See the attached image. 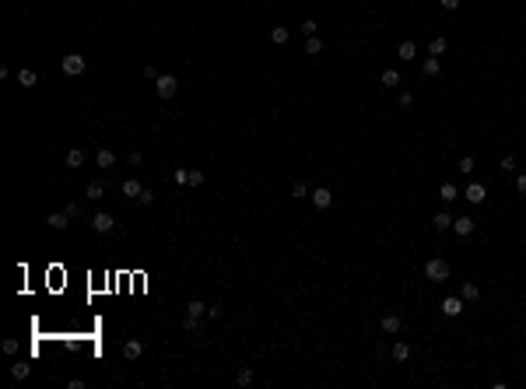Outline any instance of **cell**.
I'll use <instances>...</instances> for the list:
<instances>
[{"label":"cell","instance_id":"1","mask_svg":"<svg viewBox=\"0 0 526 389\" xmlns=\"http://www.w3.org/2000/svg\"><path fill=\"white\" fill-rule=\"evenodd\" d=\"M425 277L428 281H435V284H442V281H449V263L442 259V256H435V259H428L425 263Z\"/></svg>","mask_w":526,"mask_h":389},{"label":"cell","instance_id":"2","mask_svg":"<svg viewBox=\"0 0 526 389\" xmlns=\"http://www.w3.org/2000/svg\"><path fill=\"white\" fill-rule=\"evenodd\" d=\"M154 91H158V98H172L179 91V77L176 74H158L154 77Z\"/></svg>","mask_w":526,"mask_h":389},{"label":"cell","instance_id":"3","mask_svg":"<svg viewBox=\"0 0 526 389\" xmlns=\"http://www.w3.org/2000/svg\"><path fill=\"white\" fill-rule=\"evenodd\" d=\"M60 67H63V74H67V77H81V74H85V67H88V60L81 56V53H67Z\"/></svg>","mask_w":526,"mask_h":389},{"label":"cell","instance_id":"4","mask_svg":"<svg viewBox=\"0 0 526 389\" xmlns=\"http://www.w3.org/2000/svg\"><path fill=\"white\" fill-rule=\"evenodd\" d=\"M442 316H449V319L463 316V298H460V295H449V298H442Z\"/></svg>","mask_w":526,"mask_h":389},{"label":"cell","instance_id":"5","mask_svg":"<svg viewBox=\"0 0 526 389\" xmlns=\"http://www.w3.org/2000/svg\"><path fill=\"white\" fill-rule=\"evenodd\" d=\"M463 200H470L474 207L484 204V200H488V189H484V182H470V186L463 189Z\"/></svg>","mask_w":526,"mask_h":389},{"label":"cell","instance_id":"6","mask_svg":"<svg viewBox=\"0 0 526 389\" xmlns=\"http://www.w3.org/2000/svg\"><path fill=\"white\" fill-rule=\"evenodd\" d=\"M309 200H312V207H319V211H327V207L334 204V197H330V189H327V186L312 189V193H309Z\"/></svg>","mask_w":526,"mask_h":389},{"label":"cell","instance_id":"7","mask_svg":"<svg viewBox=\"0 0 526 389\" xmlns=\"http://www.w3.org/2000/svg\"><path fill=\"white\" fill-rule=\"evenodd\" d=\"M474 228H477V224H474L470 217H453V231H456L460 239H470V235H474Z\"/></svg>","mask_w":526,"mask_h":389},{"label":"cell","instance_id":"8","mask_svg":"<svg viewBox=\"0 0 526 389\" xmlns=\"http://www.w3.org/2000/svg\"><path fill=\"white\" fill-rule=\"evenodd\" d=\"M92 228L98 231V235H105V231L116 228V221H112V214H95V217H92Z\"/></svg>","mask_w":526,"mask_h":389},{"label":"cell","instance_id":"9","mask_svg":"<svg viewBox=\"0 0 526 389\" xmlns=\"http://www.w3.org/2000/svg\"><path fill=\"white\" fill-rule=\"evenodd\" d=\"M379 326H383V333H400V326H403V319H400L396 312H386V316L379 319Z\"/></svg>","mask_w":526,"mask_h":389},{"label":"cell","instance_id":"10","mask_svg":"<svg viewBox=\"0 0 526 389\" xmlns=\"http://www.w3.org/2000/svg\"><path fill=\"white\" fill-rule=\"evenodd\" d=\"M460 298H463L467 305H474V302H480V288H477L474 281H467V284L460 288Z\"/></svg>","mask_w":526,"mask_h":389},{"label":"cell","instance_id":"11","mask_svg":"<svg viewBox=\"0 0 526 389\" xmlns=\"http://www.w3.org/2000/svg\"><path fill=\"white\" fill-rule=\"evenodd\" d=\"M141 354H144V344H141V340H127V344H123V358H127V361H137Z\"/></svg>","mask_w":526,"mask_h":389},{"label":"cell","instance_id":"12","mask_svg":"<svg viewBox=\"0 0 526 389\" xmlns=\"http://www.w3.org/2000/svg\"><path fill=\"white\" fill-rule=\"evenodd\" d=\"M421 74H425V77H438V74H442V60H438V56H428V60L421 63Z\"/></svg>","mask_w":526,"mask_h":389},{"label":"cell","instance_id":"13","mask_svg":"<svg viewBox=\"0 0 526 389\" xmlns=\"http://www.w3.org/2000/svg\"><path fill=\"white\" fill-rule=\"evenodd\" d=\"M119 189H123V197H130V200H137L141 193H144V186H141L137 179H123V186H119Z\"/></svg>","mask_w":526,"mask_h":389},{"label":"cell","instance_id":"14","mask_svg":"<svg viewBox=\"0 0 526 389\" xmlns=\"http://www.w3.org/2000/svg\"><path fill=\"white\" fill-rule=\"evenodd\" d=\"M396 56H400V60H414V56H418V46L411 43V39H403V43L396 46Z\"/></svg>","mask_w":526,"mask_h":389},{"label":"cell","instance_id":"15","mask_svg":"<svg viewBox=\"0 0 526 389\" xmlns=\"http://www.w3.org/2000/svg\"><path fill=\"white\" fill-rule=\"evenodd\" d=\"M95 162H98V169H112V165H116V154H112L109 147H98V154H95Z\"/></svg>","mask_w":526,"mask_h":389},{"label":"cell","instance_id":"16","mask_svg":"<svg viewBox=\"0 0 526 389\" xmlns=\"http://www.w3.org/2000/svg\"><path fill=\"white\" fill-rule=\"evenodd\" d=\"M431 224H435V231H449V228H453V214H449V211H438Z\"/></svg>","mask_w":526,"mask_h":389},{"label":"cell","instance_id":"17","mask_svg":"<svg viewBox=\"0 0 526 389\" xmlns=\"http://www.w3.org/2000/svg\"><path fill=\"white\" fill-rule=\"evenodd\" d=\"M70 221H74V217H70L67 211H60V214H49V228H60V231H63V228H70Z\"/></svg>","mask_w":526,"mask_h":389},{"label":"cell","instance_id":"18","mask_svg":"<svg viewBox=\"0 0 526 389\" xmlns=\"http://www.w3.org/2000/svg\"><path fill=\"white\" fill-rule=\"evenodd\" d=\"M102 193H105V186H102L98 179H92L88 189H85V197H88V200H102Z\"/></svg>","mask_w":526,"mask_h":389},{"label":"cell","instance_id":"19","mask_svg":"<svg viewBox=\"0 0 526 389\" xmlns=\"http://www.w3.org/2000/svg\"><path fill=\"white\" fill-rule=\"evenodd\" d=\"M288 39H291V32H288V28H270V43H274V46H285Z\"/></svg>","mask_w":526,"mask_h":389},{"label":"cell","instance_id":"20","mask_svg":"<svg viewBox=\"0 0 526 389\" xmlns=\"http://www.w3.org/2000/svg\"><path fill=\"white\" fill-rule=\"evenodd\" d=\"M67 165H70V169H81V165H85V151H81V147L67 151Z\"/></svg>","mask_w":526,"mask_h":389},{"label":"cell","instance_id":"21","mask_svg":"<svg viewBox=\"0 0 526 389\" xmlns=\"http://www.w3.org/2000/svg\"><path fill=\"white\" fill-rule=\"evenodd\" d=\"M383 85H386V88L400 85V70H396V67H386V70H383Z\"/></svg>","mask_w":526,"mask_h":389},{"label":"cell","instance_id":"22","mask_svg":"<svg viewBox=\"0 0 526 389\" xmlns=\"http://www.w3.org/2000/svg\"><path fill=\"white\" fill-rule=\"evenodd\" d=\"M186 312L190 316H207V305L200 302V298H190V305H186Z\"/></svg>","mask_w":526,"mask_h":389},{"label":"cell","instance_id":"23","mask_svg":"<svg viewBox=\"0 0 526 389\" xmlns=\"http://www.w3.org/2000/svg\"><path fill=\"white\" fill-rule=\"evenodd\" d=\"M407 358H411V347L403 344V340H400V344H393V361H407Z\"/></svg>","mask_w":526,"mask_h":389},{"label":"cell","instance_id":"24","mask_svg":"<svg viewBox=\"0 0 526 389\" xmlns=\"http://www.w3.org/2000/svg\"><path fill=\"white\" fill-rule=\"evenodd\" d=\"M428 53H431V56H442V53H446V39H442V35H435L431 43H428Z\"/></svg>","mask_w":526,"mask_h":389},{"label":"cell","instance_id":"25","mask_svg":"<svg viewBox=\"0 0 526 389\" xmlns=\"http://www.w3.org/2000/svg\"><path fill=\"white\" fill-rule=\"evenodd\" d=\"M183 330H186V333H200V316H190V312H186V316H183Z\"/></svg>","mask_w":526,"mask_h":389},{"label":"cell","instance_id":"26","mask_svg":"<svg viewBox=\"0 0 526 389\" xmlns=\"http://www.w3.org/2000/svg\"><path fill=\"white\" fill-rule=\"evenodd\" d=\"M35 81H39L35 70H21V74H18V85H21V88H35Z\"/></svg>","mask_w":526,"mask_h":389},{"label":"cell","instance_id":"27","mask_svg":"<svg viewBox=\"0 0 526 389\" xmlns=\"http://www.w3.org/2000/svg\"><path fill=\"white\" fill-rule=\"evenodd\" d=\"M460 197V189L453 186V182H442V204H449V200H456Z\"/></svg>","mask_w":526,"mask_h":389},{"label":"cell","instance_id":"28","mask_svg":"<svg viewBox=\"0 0 526 389\" xmlns=\"http://www.w3.org/2000/svg\"><path fill=\"white\" fill-rule=\"evenodd\" d=\"M154 200H158V193H154V189H147V186H144V193H141V197H137V204H141V207H151V204H154Z\"/></svg>","mask_w":526,"mask_h":389},{"label":"cell","instance_id":"29","mask_svg":"<svg viewBox=\"0 0 526 389\" xmlns=\"http://www.w3.org/2000/svg\"><path fill=\"white\" fill-rule=\"evenodd\" d=\"M253 379H256V375H253V368H239V375H235V382H239V386H253Z\"/></svg>","mask_w":526,"mask_h":389},{"label":"cell","instance_id":"30","mask_svg":"<svg viewBox=\"0 0 526 389\" xmlns=\"http://www.w3.org/2000/svg\"><path fill=\"white\" fill-rule=\"evenodd\" d=\"M28 372H32V365H25V361L11 365V375H14V379H28Z\"/></svg>","mask_w":526,"mask_h":389},{"label":"cell","instance_id":"31","mask_svg":"<svg viewBox=\"0 0 526 389\" xmlns=\"http://www.w3.org/2000/svg\"><path fill=\"white\" fill-rule=\"evenodd\" d=\"M204 172H200V169H190V179H186V186H204Z\"/></svg>","mask_w":526,"mask_h":389},{"label":"cell","instance_id":"32","mask_svg":"<svg viewBox=\"0 0 526 389\" xmlns=\"http://www.w3.org/2000/svg\"><path fill=\"white\" fill-rule=\"evenodd\" d=\"M291 197H295V200H305V197H309V186H305V182H295V186H291Z\"/></svg>","mask_w":526,"mask_h":389},{"label":"cell","instance_id":"33","mask_svg":"<svg viewBox=\"0 0 526 389\" xmlns=\"http://www.w3.org/2000/svg\"><path fill=\"white\" fill-rule=\"evenodd\" d=\"M319 49H323V43H319L316 35H309V43H305V53H309V56H316Z\"/></svg>","mask_w":526,"mask_h":389},{"label":"cell","instance_id":"34","mask_svg":"<svg viewBox=\"0 0 526 389\" xmlns=\"http://www.w3.org/2000/svg\"><path fill=\"white\" fill-rule=\"evenodd\" d=\"M456 169H460V172H467V175H470V172H474V169H477V162H474V158H460V165H456Z\"/></svg>","mask_w":526,"mask_h":389},{"label":"cell","instance_id":"35","mask_svg":"<svg viewBox=\"0 0 526 389\" xmlns=\"http://www.w3.org/2000/svg\"><path fill=\"white\" fill-rule=\"evenodd\" d=\"M316 28H319V25H316L312 18H305V21H302V35H316Z\"/></svg>","mask_w":526,"mask_h":389},{"label":"cell","instance_id":"36","mask_svg":"<svg viewBox=\"0 0 526 389\" xmlns=\"http://www.w3.org/2000/svg\"><path fill=\"white\" fill-rule=\"evenodd\" d=\"M4 354H18V340H14V337L4 340Z\"/></svg>","mask_w":526,"mask_h":389},{"label":"cell","instance_id":"37","mask_svg":"<svg viewBox=\"0 0 526 389\" xmlns=\"http://www.w3.org/2000/svg\"><path fill=\"white\" fill-rule=\"evenodd\" d=\"M502 172H516V158H512V154H505V158H502Z\"/></svg>","mask_w":526,"mask_h":389},{"label":"cell","instance_id":"38","mask_svg":"<svg viewBox=\"0 0 526 389\" xmlns=\"http://www.w3.org/2000/svg\"><path fill=\"white\" fill-rule=\"evenodd\" d=\"M172 179H176L179 186H186V179H190V172H186V169H176V172H172Z\"/></svg>","mask_w":526,"mask_h":389},{"label":"cell","instance_id":"39","mask_svg":"<svg viewBox=\"0 0 526 389\" xmlns=\"http://www.w3.org/2000/svg\"><path fill=\"white\" fill-rule=\"evenodd\" d=\"M63 211H67V214H70V217H81V204H77V200H70V204H67V207H63Z\"/></svg>","mask_w":526,"mask_h":389},{"label":"cell","instance_id":"40","mask_svg":"<svg viewBox=\"0 0 526 389\" xmlns=\"http://www.w3.org/2000/svg\"><path fill=\"white\" fill-rule=\"evenodd\" d=\"M221 312H225L221 305H207V316H211V319H221Z\"/></svg>","mask_w":526,"mask_h":389},{"label":"cell","instance_id":"41","mask_svg":"<svg viewBox=\"0 0 526 389\" xmlns=\"http://www.w3.org/2000/svg\"><path fill=\"white\" fill-rule=\"evenodd\" d=\"M516 189H519V193H526V172H523V175H516Z\"/></svg>","mask_w":526,"mask_h":389},{"label":"cell","instance_id":"42","mask_svg":"<svg viewBox=\"0 0 526 389\" xmlns=\"http://www.w3.org/2000/svg\"><path fill=\"white\" fill-rule=\"evenodd\" d=\"M442 7H446V11H456V7H460V0H442Z\"/></svg>","mask_w":526,"mask_h":389}]
</instances>
